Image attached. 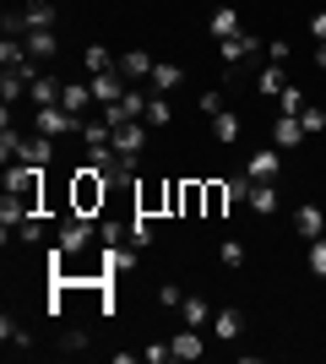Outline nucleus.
<instances>
[{
    "mask_svg": "<svg viewBox=\"0 0 326 364\" xmlns=\"http://www.w3.org/2000/svg\"><path fill=\"white\" fill-rule=\"evenodd\" d=\"M104 201H109V174L93 164L77 168V180H71V213H87V218H104Z\"/></svg>",
    "mask_w": 326,
    "mask_h": 364,
    "instance_id": "nucleus-1",
    "label": "nucleus"
},
{
    "mask_svg": "<svg viewBox=\"0 0 326 364\" xmlns=\"http://www.w3.org/2000/svg\"><path fill=\"white\" fill-rule=\"evenodd\" d=\"M217 55H223V65H229V71H245V65L266 60V38H256V33H234V38H223V44H217Z\"/></svg>",
    "mask_w": 326,
    "mask_h": 364,
    "instance_id": "nucleus-2",
    "label": "nucleus"
},
{
    "mask_svg": "<svg viewBox=\"0 0 326 364\" xmlns=\"http://www.w3.org/2000/svg\"><path fill=\"white\" fill-rule=\"evenodd\" d=\"M82 125H87V120H82V114H71L65 104H44V109H33V131H38V136H55V141H60V136H71V131L82 136Z\"/></svg>",
    "mask_w": 326,
    "mask_h": 364,
    "instance_id": "nucleus-3",
    "label": "nucleus"
},
{
    "mask_svg": "<svg viewBox=\"0 0 326 364\" xmlns=\"http://www.w3.org/2000/svg\"><path fill=\"white\" fill-rule=\"evenodd\" d=\"M55 240H60L71 256H82V250L98 240V218H87V213H65L60 228H55Z\"/></svg>",
    "mask_w": 326,
    "mask_h": 364,
    "instance_id": "nucleus-4",
    "label": "nucleus"
},
{
    "mask_svg": "<svg viewBox=\"0 0 326 364\" xmlns=\"http://www.w3.org/2000/svg\"><path fill=\"white\" fill-rule=\"evenodd\" d=\"M245 174H250L256 185H278V174H283V147H261V152H250Z\"/></svg>",
    "mask_w": 326,
    "mask_h": 364,
    "instance_id": "nucleus-5",
    "label": "nucleus"
},
{
    "mask_svg": "<svg viewBox=\"0 0 326 364\" xmlns=\"http://www.w3.org/2000/svg\"><path fill=\"white\" fill-rule=\"evenodd\" d=\"M294 234H299V240H321V234H326V207H315V201L294 207Z\"/></svg>",
    "mask_w": 326,
    "mask_h": 364,
    "instance_id": "nucleus-6",
    "label": "nucleus"
},
{
    "mask_svg": "<svg viewBox=\"0 0 326 364\" xmlns=\"http://www.w3.org/2000/svg\"><path fill=\"white\" fill-rule=\"evenodd\" d=\"M310 136V131H305V125H299V114H278V120H272V147H283V152H294L299 141Z\"/></svg>",
    "mask_w": 326,
    "mask_h": 364,
    "instance_id": "nucleus-7",
    "label": "nucleus"
},
{
    "mask_svg": "<svg viewBox=\"0 0 326 364\" xmlns=\"http://www.w3.org/2000/svg\"><path fill=\"white\" fill-rule=\"evenodd\" d=\"M114 147H120L125 158L136 164V158H141V147H147V120H131V125H120V131H114Z\"/></svg>",
    "mask_w": 326,
    "mask_h": 364,
    "instance_id": "nucleus-8",
    "label": "nucleus"
},
{
    "mask_svg": "<svg viewBox=\"0 0 326 364\" xmlns=\"http://www.w3.org/2000/svg\"><path fill=\"white\" fill-rule=\"evenodd\" d=\"M283 87H288V65L261 60V71H256V92H261V98H278Z\"/></svg>",
    "mask_w": 326,
    "mask_h": 364,
    "instance_id": "nucleus-9",
    "label": "nucleus"
},
{
    "mask_svg": "<svg viewBox=\"0 0 326 364\" xmlns=\"http://www.w3.org/2000/svg\"><path fill=\"white\" fill-rule=\"evenodd\" d=\"M207 213V180H185L180 185V218H202Z\"/></svg>",
    "mask_w": 326,
    "mask_h": 364,
    "instance_id": "nucleus-10",
    "label": "nucleus"
},
{
    "mask_svg": "<svg viewBox=\"0 0 326 364\" xmlns=\"http://www.w3.org/2000/svg\"><path fill=\"white\" fill-rule=\"evenodd\" d=\"M207 28H212V38L223 44V38H234V33H245V22H239V11H234V6H217V11L207 16Z\"/></svg>",
    "mask_w": 326,
    "mask_h": 364,
    "instance_id": "nucleus-11",
    "label": "nucleus"
},
{
    "mask_svg": "<svg viewBox=\"0 0 326 364\" xmlns=\"http://www.w3.org/2000/svg\"><path fill=\"white\" fill-rule=\"evenodd\" d=\"M212 332L223 337V343H239V337H245V316H239V310H212Z\"/></svg>",
    "mask_w": 326,
    "mask_h": 364,
    "instance_id": "nucleus-12",
    "label": "nucleus"
},
{
    "mask_svg": "<svg viewBox=\"0 0 326 364\" xmlns=\"http://www.w3.org/2000/svg\"><path fill=\"white\" fill-rule=\"evenodd\" d=\"M16 158L22 164H49L55 158V136H22L16 141Z\"/></svg>",
    "mask_w": 326,
    "mask_h": 364,
    "instance_id": "nucleus-13",
    "label": "nucleus"
},
{
    "mask_svg": "<svg viewBox=\"0 0 326 364\" xmlns=\"http://www.w3.org/2000/svg\"><path fill=\"white\" fill-rule=\"evenodd\" d=\"M169 343H174V359H180V364H196V359L207 353V343H202V332H196V326H185V332L169 337Z\"/></svg>",
    "mask_w": 326,
    "mask_h": 364,
    "instance_id": "nucleus-14",
    "label": "nucleus"
},
{
    "mask_svg": "<svg viewBox=\"0 0 326 364\" xmlns=\"http://www.w3.org/2000/svg\"><path fill=\"white\" fill-rule=\"evenodd\" d=\"M22 44H28V55L33 60H55V28H33V33H22Z\"/></svg>",
    "mask_w": 326,
    "mask_h": 364,
    "instance_id": "nucleus-15",
    "label": "nucleus"
},
{
    "mask_svg": "<svg viewBox=\"0 0 326 364\" xmlns=\"http://www.w3.org/2000/svg\"><path fill=\"white\" fill-rule=\"evenodd\" d=\"M153 55H147V49H125V55H120V71L125 76H131V82H147V76H153Z\"/></svg>",
    "mask_w": 326,
    "mask_h": 364,
    "instance_id": "nucleus-16",
    "label": "nucleus"
},
{
    "mask_svg": "<svg viewBox=\"0 0 326 364\" xmlns=\"http://www.w3.org/2000/svg\"><path fill=\"white\" fill-rule=\"evenodd\" d=\"M136 213H147V218L169 213V185H147V191H136Z\"/></svg>",
    "mask_w": 326,
    "mask_h": 364,
    "instance_id": "nucleus-17",
    "label": "nucleus"
},
{
    "mask_svg": "<svg viewBox=\"0 0 326 364\" xmlns=\"http://www.w3.org/2000/svg\"><path fill=\"white\" fill-rule=\"evenodd\" d=\"M33 28H55V6L49 0H28L22 6V33H33Z\"/></svg>",
    "mask_w": 326,
    "mask_h": 364,
    "instance_id": "nucleus-18",
    "label": "nucleus"
},
{
    "mask_svg": "<svg viewBox=\"0 0 326 364\" xmlns=\"http://www.w3.org/2000/svg\"><path fill=\"white\" fill-rule=\"evenodd\" d=\"M212 141H223V147L239 141V114H234V109H217L212 114Z\"/></svg>",
    "mask_w": 326,
    "mask_h": 364,
    "instance_id": "nucleus-19",
    "label": "nucleus"
},
{
    "mask_svg": "<svg viewBox=\"0 0 326 364\" xmlns=\"http://www.w3.org/2000/svg\"><path fill=\"white\" fill-rule=\"evenodd\" d=\"M256 218H272L278 213V185H250V201H245Z\"/></svg>",
    "mask_w": 326,
    "mask_h": 364,
    "instance_id": "nucleus-20",
    "label": "nucleus"
},
{
    "mask_svg": "<svg viewBox=\"0 0 326 364\" xmlns=\"http://www.w3.org/2000/svg\"><path fill=\"white\" fill-rule=\"evenodd\" d=\"M60 104L71 109V114H87V104H93V87H87V82H65V87H60Z\"/></svg>",
    "mask_w": 326,
    "mask_h": 364,
    "instance_id": "nucleus-21",
    "label": "nucleus"
},
{
    "mask_svg": "<svg viewBox=\"0 0 326 364\" xmlns=\"http://www.w3.org/2000/svg\"><path fill=\"white\" fill-rule=\"evenodd\" d=\"M234 201H229V180H207V213L202 218H223Z\"/></svg>",
    "mask_w": 326,
    "mask_h": 364,
    "instance_id": "nucleus-22",
    "label": "nucleus"
},
{
    "mask_svg": "<svg viewBox=\"0 0 326 364\" xmlns=\"http://www.w3.org/2000/svg\"><path fill=\"white\" fill-rule=\"evenodd\" d=\"M82 65H87V71H114V65H120V55H114V49L109 44H87V55H82Z\"/></svg>",
    "mask_w": 326,
    "mask_h": 364,
    "instance_id": "nucleus-23",
    "label": "nucleus"
},
{
    "mask_svg": "<svg viewBox=\"0 0 326 364\" xmlns=\"http://www.w3.org/2000/svg\"><path fill=\"white\" fill-rule=\"evenodd\" d=\"M60 87H65V82H55V76H38V82L28 87L33 109H44V104H60Z\"/></svg>",
    "mask_w": 326,
    "mask_h": 364,
    "instance_id": "nucleus-24",
    "label": "nucleus"
},
{
    "mask_svg": "<svg viewBox=\"0 0 326 364\" xmlns=\"http://www.w3.org/2000/svg\"><path fill=\"white\" fill-rule=\"evenodd\" d=\"M0 337H6V348H33V332L16 316H0Z\"/></svg>",
    "mask_w": 326,
    "mask_h": 364,
    "instance_id": "nucleus-25",
    "label": "nucleus"
},
{
    "mask_svg": "<svg viewBox=\"0 0 326 364\" xmlns=\"http://www.w3.org/2000/svg\"><path fill=\"white\" fill-rule=\"evenodd\" d=\"M147 82H153V92H169V87H180V82H185V71H180V65H169V60H158Z\"/></svg>",
    "mask_w": 326,
    "mask_h": 364,
    "instance_id": "nucleus-26",
    "label": "nucleus"
},
{
    "mask_svg": "<svg viewBox=\"0 0 326 364\" xmlns=\"http://www.w3.org/2000/svg\"><path fill=\"white\" fill-rule=\"evenodd\" d=\"M147 125H169L174 120V109H169V98L163 92H147V114H141Z\"/></svg>",
    "mask_w": 326,
    "mask_h": 364,
    "instance_id": "nucleus-27",
    "label": "nucleus"
},
{
    "mask_svg": "<svg viewBox=\"0 0 326 364\" xmlns=\"http://www.w3.org/2000/svg\"><path fill=\"white\" fill-rule=\"evenodd\" d=\"M125 223H131V245H136V250H147V245H153V218H147V213H131Z\"/></svg>",
    "mask_w": 326,
    "mask_h": 364,
    "instance_id": "nucleus-28",
    "label": "nucleus"
},
{
    "mask_svg": "<svg viewBox=\"0 0 326 364\" xmlns=\"http://www.w3.org/2000/svg\"><path fill=\"white\" fill-rule=\"evenodd\" d=\"M180 316H185V326H207V321H212V304H207V299H185V304H180Z\"/></svg>",
    "mask_w": 326,
    "mask_h": 364,
    "instance_id": "nucleus-29",
    "label": "nucleus"
},
{
    "mask_svg": "<svg viewBox=\"0 0 326 364\" xmlns=\"http://www.w3.org/2000/svg\"><path fill=\"white\" fill-rule=\"evenodd\" d=\"M22 60H33V55H28V44L6 33V44H0V65H22Z\"/></svg>",
    "mask_w": 326,
    "mask_h": 364,
    "instance_id": "nucleus-30",
    "label": "nucleus"
},
{
    "mask_svg": "<svg viewBox=\"0 0 326 364\" xmlns=\"http://www.w3.org/2000/svg\"><path fill=\"white\" fill-rule=\"evenodd\" d=\"M38 218H44V213H33V218L16 223V240H22V245H44V223H38Z\"/></svg>",
    "mask_w": 326,
    "mask_h": 364,
    "instance_id": "nucleus-31",
    "label": "nucleus"
},
{
    "mask_svg": "<svg viewBox=\"0 0 326 364\" xmlns=\"http://www.w3.org/2000/svg\"><path fill=\"white\" fill-rule=\"evenodd\" d=\"M120 109L131 114V120H141V114H147V87H131V92L120 98Z\"/></svg>",
    "mask_w": 326,
    "mask_h": 364,
    "instance_id": "nucleus-32",
    "label": "nucleus"
},
{
    "mask_svg": "<svg viewBox=\"0 0 326 364\" xmlns=\"http://www.w3.org/2000/svg\"><path fill=\"white\" fill-rule=\"evenodd\" d=\"M299 109H305V92H299L294 82H288V87L278 92V114H299Z\"/></svg>",
    "mask_w": 326,
    "mask_h": 364,
    "instance_id": "nucleus-33",
    "label": "nucleus"
},
{
    "mask_svg": "<svg viewBox=\"0 0 326 364\" xmlns=\"http://www.w3.org/2000/svg\"><path fill=\"white\" fill-rule=\"evenodd\" d=\"M158 304H163V310H180V304H185L180 283H158Z\"/></svg>",
    "mask_w": 326,
    "mask_h": 364,
    "instance_id": "nucleus-34",
    "label": "nucleus"
},
{
    "mask_svg": "<svg viewBox=\"0 0 326 364\" xmlns=\"http://www.w3.org/2000/svg\"><path fill=\"white\" fill-rule=\"evenodd\" d=\"M310 272L326 283V234H321V240H310Z\"/></svg>",
    "mask_w": 326,
    "mask_h": 364,
    "instance_id": "nucleus-35",
    "label": "nucleus"
},
{
    "mask_svg": "<svg viewBox=\"0 0 326 364\" xmlns=\"http://www.w3.org/2000/svg\"><path fill=\"white\" fill-rule=\"evenodd\" d=\"M299 125H305V131H326V109L305 104V109H299Z\"/></svg>",
    "mask_w": 326,
    "mask_h": 364,
    "instance_id": "nucleus-36",
    "label": "nucleus"
},
{
    "mask_svg": "<svg viewBox=\"0 0 326 364\" xmlns=\"http://www.w3.org/2000/svg\"><path fill=\"white\" fill-rule=\"evenodd\" d=\"M141 359H147V364H169V359H174V343H147V348H141Z\"/></svg>",
    "mask_w": 326,
    "mask_h": 364,
    "instance_id": "nucleus-37",
    "label": "nucleus"
},
{
    "mask_svg": "<svg viewBox=\"0 0 326 364\" xmlns=\"http://www.w3.org/2000/svg\"><path fill=\"white\" fill-rule=\"evenodd\" d=\"M87 348V332H60V353H82Z\"/></svg>",
    "mask_w": 326,
    "mask_h": 364,
    "instance_id": "nucleus-38",
    "label": "nucleus"
},
{
    "mask_svg": "<svg viewBox=\"0 0 326 364\" xmlns=\"http://www.w3.org/2000/svg\"><path fill=\"white\" fill-rule=\"evenodd\" d=\"M266 60L288 65V38H266Z\"/></svg>",
    "mask_w": 326,
    "mask_h": 364,
    "instance_id": "nucleus-39",
    "label": "nucleus"
},
{
    "mask_svg": "<svg viewBox=\"0 0 326 364\" xmlns=\"http://www.w3.org/2000/svg\"><path fill=\"white\" fill-rule=\"evenodd\" d=\"M217 256L229 261V267H239V261H245V245H239V240H223V250H217Z\"/></svg>",
    "mask_w": 326,
    "mask_h": 364,
    "instance_id": "nucleus-40",
    "label": "nucleus"
},
{
    "mask_svg": "<svg viewBox=\"0 0 326 364\" xmlns=\"http://www.w3.org/2000/svg\"><path fill=\"white\" fill-rule=\"evenodd\" d=\"M217 109H223V92H217V87H207V92H202V114H207V120H212Z\"/></svg>",
    "mask_w": 326,
    "mask_h": 364,
    "instance_id": "nucleus-41",
    "label": "nucleus"
},
{
    "mask_svg": "<svg viewBox=\"0 0 326 364\" xmlns=\"http://www.w3.org/2000/svg\"><path fill=\"white\" fill-rule=\"evenodd\" d=\"M310 33H315V44H326V11H310Z\"/></svg>",
    "mask_w": 326,
    "mask_h": 364,
    "instance_id": "nucleus-42",
    "label": "nucleus"
},
{
    "mask_svg": "<svg viewBox=\"0 0 326 364\" xmlns=\"http://www.w3.org/2000/svg\"><path fill=\"white\" fill-rule=\"evenodd\" d=\"M315 65H321V71H326V44H315Z\"/></svg>",
    "mask_w": 326,
    "mask_h": 364,
    "instance_id": "nucleus-43",
    "label": "nucleus"
}]
</instances>
